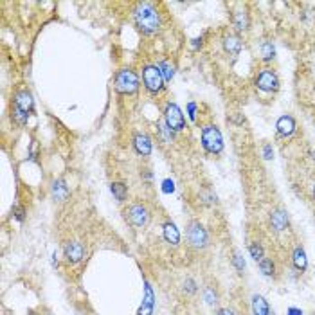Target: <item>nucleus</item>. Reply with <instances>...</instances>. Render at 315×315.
<instances>
[{"label":"nucleus","instance_id":"obj_1","mask_svg":"<svg viewBox=\"0 0 315 315\" xmlns=\"http://www.w3.org/2000/svg\"><path fill=\"white\" fill-rule=\"evenodd\" d=\"M133 22L143 35H155L160 29V15L152 2H139L133 7Z\"/></svg>","mask_w":315,"mask_h":315},{"label":"nucleus","instance_id":"obj_2","mask_svg":"<svg viewBox=\"0 0 315 315\" xmlns=\"http://www.w3.org/2000/svg\"><path fill=\"white\" fill-rule=\"evenodd\" d=\"M202 146L211 155H220L224 152V137L216 124H205L202 128Z\"/></svg>","mask_w":315,"mask_h":315},{"label":"nucleus","instance_id":"obj_3","mask_svg":"<svg viewBox=\"0 0 315 315\" xmlns=\"http://www.w3.org/2000/svg\"><path fill=\"white\" fill-rule=\"evenodd\" d=\"M124 216H126V222L135 229H144L150 225L152 222V213L150 209L144 205V203H132L124 209Z\"/></svg>","mask_w":315,"mask_h":315},{"label":"nucleus","instance_id":"obj_4","mask_svg":"<svg viewBox=\"0 0 315 315\" xmlns=\"http://www.w3.org/2000/svg\"><path fill=\"white\" fill-rule=\"evenodd\" d=\"M186 238H188V243L191 245L193 249L202 250L209 245V234L198 220H191V222L186 225Z\"/></svg>","mask_w":315,"mask_h":315},{"label":"nucleus","instance_id":"obj_5","mask_svg":"<svg viewBox=\"0 0 315 315\" xmlns=\"http://www.w3.org/2000/svg\"><path fill=\"white\" fill-rule=\"evenodd\" d=\"M114 85L119 94H135L139 90V78L132 69H121L114 78Z\"/></svg>","mask_w":315,"mask_h":315},{"label":"nucleus","instance_id":"obj_6","mask_svg":"<svg viewBox=\"0 0 315 315\" xmlns=\"http://www.w3.org/2000/svg\"><path fill=\"white\" fill-rule=\"evenodd\" d=\"M143 83L150 94H158L164 88V76L158 65H144L143 67Z\"/></svg>","mask_w":315,"mask_h":315},{"label":"nucleus","instance_id":"obj_7","mask_svg":"<svg viewBox=\"0 0 315 315\" xmlns=\"http://www.w3.org/2000/svg\"><path fill=\"white\" fill-rule=\"evenodd\" d=\"M256 86H258L261 92H267V94H276L279 90V78L272 69H263L256 76Z\"/></svg>","mask_w":315,"mask_h":315},{"label":"nucleus","instance_id":"obj_8","mask_svg":"<svg viewBox=\"0 0 315 315\" xmlns=\"http://www.w3.org/2000/svg\"><path fill=\"white\" fill-rule=\"evenodd\" d=\"M164 122L171 128L173 132H182L186 128V119H184L182 110L175 103H168L164 108Z\"/></svg>","mask_w":315,"mask_h":315},{"label":"nucleus","instance_id":"obj_9","mask_svg":"<svg viewBox=\"0 0 315 315\" xmlns=\"http://www.w3.org/2000/svg\"><path fill=\"white\" fill-rule=\"evenodd\" d=\"M63 254H65L67 263L76 265L85 259L86 252H85V247H83L79 241H69V243H65V247H63Z\"/></svg>","mask_w":315,"mask_h":315},{"label":"nucleus","instance_id":"obj_10","mask_svg":"<svg viewBox=\"0 0 315 315\" xmlns=\"http://www.w3.org/2000/svg\"><path fill=\"white\" fill-rule=\"evenodd\" d=\"M133 148H135V152L141 155V157H150L152 155V139H150V135L144 132H135L133 133Z\"/></svg>","mask_w":315,"mask_h":315},{"label":"nucleus","instance_id":"obj_11","mask_svg":"<svg viewBox=\"0 0 315 315\" xmlns=\"http://www.w3.org/2000/svg\"><path fill=\"white\" fill-rule=\"evenodd\" d=\"M269 222H270V227H272L276 233H283V231L288 229V225H290L288 214H286V211H283V209L270 211Z\"/></svg>","mask_w":315,"mask_h":315},{"label":"nucleus","instance_id":"obj_12","mask_svg":"<svg viewBox=\"0 0 315 315\" xmlns=\"http://www.w3.org/2000/svg\"><path fill=\"white\" fill-rule=\"evenodd\" d=\"M15 107H18L20 110H24L26 114H31L35 110V99H33V94L29 90H18L15 94Z\"/></svg>","mask_w":315,"mask_h":315},{"label":"nucleus","instance_id":"obj_13","mask_svg":"<svg viewBox=\"0 0 315 315\" xmlns=\"http://www.w3.org/2000/svg\"><path fill=\"white\" fill-rule=\"evenodd\" d=\"M276 128H277V133H279V135H283V137H292L295 133L297 124H295V119L292 116H281L279 119H277V122H276Z\"/></svg>","mask_w":315,"mask_h":315},{"label":"nucleus","instance_id":"obj_14","mask_svg":"<svg viewBox=\"0 0 315 315\" xmlns=\"http://www.w3.org/2000/svg\"><path fill=\"white\" fill-rule=\"evenodd\" d=\"M241 38L238 35H225L224 36V51L229 54V56H238L241 52Z\"/></svg>","mask_w":315,"mask_h":315},{"label":"nucleus","instance_id":"obj_15","mask_svg":"<svg viewBox=\"0 0 315 315\" xmlns=\"http://www.w3.org/2000/svg\"><path fill=\"white\" fill-rule=\"evenodd\" d=\"M69 195H71V189H69V186H67V182L63 178H58V180L52 182V197H54V200L65 202L69 198Z\"/></svg>","mask_w":315,"mask_h":315},{"label":"nucleus","instance_id":"obj_16","mask_svg":"<svg viewBox=\"0 0 315 315\" xmlns=\"http://www.w3.org/2000/svg\"><path fill=\"white\" fill-rule=\"evenodd\" d=\"M233 26L236 27V31H239V33H245V31H249V27H250L249 13H247L245 9L236 11V13L233 15Z\"/></svg>","mask_w":315,"mask_h":315},{"label":"nucleus","instance_id":"obj_17","mask_svg":"<svg viewBox=\"0 0 315 315\" xmlns=\"http://www.w3.org/2000/svg\"><path fill=\"white\" fill-rule=\"evenodd\" d=\"M162 234H164V239L171 245H178L180 243V233H178L177 225L173 224V222H166L162 225Z\"/></svg>","mask_w":315,"mask_h":315},{"label":"nucleus","instance_id":"obj_18","mask_svg":"<svg viewBox=\"0 0 315 315\" xmlns=\"http://www.w3.org/2000/svg\"><path fill=\"white\" fill-rule=\"evenodd\" d=\"M292 261H294V267L299 272H305L308 269V258H306V252L303 247H295L294 252H292Z\"/></svg>","mask_w":315,"mask_h":315},{"label":"nucleus","instance_id":"obj_19","mask_svg":"<svg viewBox=\"0 0 315 315\" xmlns=\"http://www.w3.org/2000/svg\"><path fill=\"white\" fill-rule=\"evenodd\" d=\"M252 314L254 315H270V306L263 295L252 297Z\"/></svg>","mask_w":315,"mask_h":315},{"label":"nucleus","instance_id":"obj_20","mask_svg":"<svg viewBox=\"0 0 315 315\" xmlns=\"http://www.w3.org/2000/svg\"><path fill=\"white\" fill-rule=\"evenodd\" d=\"M153 312V292H152V286L146 283V297L143 301V306L139 308L137 315H152Z\"/></svg>","mask_w":315,"mask_h":315},{"label":"nucleus","instance_id":"obj_21","mask_svg":"<svg viewBox=\"0 0 315 315\" xmlns=\"http://www.w3.org/2000/svg\"><path fill=\"white\" fill-rule=\"evenodd\" d=\"M110 191H112L117 202H124L128 197V186L122 182H112L110 184Z\"/></svg>","mask_w":315,"mask_h":315},{"label":"nucleus","instance_id":"obj_22","mask_svg":"<svg viewBox=\"0 0 315 315\" xmlns=\"http://www.w3.org/2000/svg\"><path fill=\"white\" fill-rule=\"evenodd\" d=\"M259 52H261L263 61H272L276 58V49L272 45V41H263L261 47H259Z\"/></svg>","mask_w":315,"mask_h":315},{"label":"nucleus","instance_id":"obj_23","mask_svg":"<svg viewBox=\"0 0 315 315\" xmlns=\"http://www.w3.org/2000/svg\"><path fill=\"white\" fill-rule=\"evenodd\" d=\"M158 69H160V72H162V76H164V81L169 83L173 79V74H175V67H173L171 61L168 60H164L158 63Z\"/></svg>","mask_w":315,"mask_h":315},{"label":"nucleus","instance_id":"obj_24","mask_svg":"<svg viewBox=\"0 0 315 315\" xmlns=\"http://www.w3.org/2000/svg\"><path fill=\"white\" fill-rule=\"evenodd\" d=\"M259 270L263 272V276H274V270H276V267H274V261L270 258H263L261 261H259Z\"/></svg>","mask_w":315,"mask_h":315},{"label":"nucleus","instance_id":"obj_25","mask_svg":"<svg viewBox=\"0 0 315 315\" xmlns=\"http://www.w3.org/2000/svg\"><path fill=\"white\" fill-rule=\"evenodd\" d=\"M249 252H250V258L254 259V261H261V259L265 258V252H263V247L258 243V241H252V243L249 245Z\"/></svg>","mask_w":315,"mask_h":315},{"label":"nucleus","instance_id":"obj_26","mask_svg":"<svg viewBox=\"0 0 315 315\" xmlns=\"http://www.w3.org/2000/svg\"><path fill=\"white\" fill-rule=\"evenodd\" d=\"M203 299H205V303H207L209 306H214L218 303V294H216V290H214L213 286H205V290H203Z\"/></svg>","mask_w":315,"mask_h":315},{"label":"nucleus","instance_id":"obj_27","mask_svg":"<svg viewBox=\"0 0 315 315\" xmlns=\"http://www.w3.org/2000/svg\"><path fill=\"white\" fill-rule=\"evenodd\" d=\"M13 119H15L16 124H20V126H24V124H27L29 114H26L24 110H20L18 107H15V108H13Z\"/></svg>","mask_w":315,"mask_h":315},{"label":"nucleus","instance_id":"obj_28","mask_svg":"<svg viewBox=\"0 0 315 315\" xmlns=\"http://www.w3.org/2000/svg\"><path fill=\"white\" fill-rule=\"evenodd\" d=\"M200 198L205 205H214V203H218V198H216V195L213 191H209V189H203L202 193H200Z\"/></svg>","mask_w":315,"mask_h":315},{"label":"nucleus","instance_id":"obj_29","mask_svg":"<svg viewBox=\"0 0 315 315\" xmlns=\"http://www.w3.org/2000/svg\"><path fill=\"white\" fill-rule=\"evenodd\" d=\"M233 265H234V269L238 270V274H243V270H245V259H243V256L239 254V252H234Z\"/></svg>","mask_w":315,"mask_h":315},{"label":"nucleus","instance_id":"obj_30","mask_svg":"<svg viewBox=\"0 0 315 315\" xmlns=\"http://www.w3.org/2000/svg\"><path fill=\"white\" fill-rule=\"evenodd\" d=\"M184 290H186V294L193 295V294H197V292H198V286H197V283H195L191 277H188V279L184 281Z\"/></svg>","mask_w":315,"mask_h":315},{"label":"nucleus","instance_id":"obj_31","mask_svg":"<svg viewBox=\"0 0 315 315\" xmlns=\"http://www.w3.org/2000/svg\"><path fill=\"white\" fill-rule=\"evenodd\" d=\"M263 158L265 160H272L274 158V148H272V144H265L263 146Z\"/></svg>","mask_w":315,"mask_h":315},{"label":"nucleus","instance_id":"obj_32","mask_svg":"<svg viewBox=\"0 0 315 315\" xmlns=\"http://www.w3.org/2000/svg\"><path fill=\"white\" fill-rule=\"evenodd\" d=\"M162 191L164 193H173L175 191V184H173V180H169V178H166L162 182Z\"/></svg>","mask_w":315,"mask_h":315},{"label":"nucleus","instance_id":"obj_33","mask_svg":"<svg viewBox=\"0 0 315 315\" xmlns=\"http://www.w3.org/2000/svg\"><path fill=\"white\" fill-rule=\"evenodd\" d=\"M13 214H15V218L18 220V222H24V214H26V211H24V207L15 205V207H13Z\"/></svg>","mask_w":315,"mask_h":315},{"label":"nucleus","instance_id":"obj_34","mask_svg":"<svg viewBox=\"0 0 315 315\" xmlns=\"http://www.w3.org/2000/svg\"><path fill=\"white\" fill-rule=\"evenodd\" d=\"M188 108H189V117H191V121H195V119H197V105H195V103H189Z\"/></svg>","mask_w":315,"mask_h":315},{"label":"nucleus","instance_id":"obj_35","mask_svg":"<svg viewBox=\"0 0 315 315\" xmlns=\"http://www.w3.org/2000/svg\"><path fill=\"white\" fill-rule=\"evenodd\" d=\"M216 315H236V314H234V310H231V308H220V310L216 312Z\"/></svg>","mask_w":315,"mask_h":315},{"label":"nucleus","instance_id":"obj_36","mask_svg":"<svg viewBox=\"0 0 315 315\" xmlns=\"http://www.w3.org/2000/svg\"><path fill=\"white\" fill-rule=\"evenodd\" d=\"M288 315H303V312L299 310V308H288V312H286Z\"/></svg>","mask_w":315,"mask_h":315},{"label":"nucleus","instance_id":"obj_37","mask_svg":"<svg viewBox=\"0 0 315 315\" xmlns=\"http://www.w3.org/2000/svg\"><path fill=\"white\" fill-rule=\"evenodd\" d=\"M314 198H315V184H314Z\"/></svg>","mask_w":315,"mask_h":315},{"label":"nucleus","instance_id":"obj_38","mask_svg":"<svg viewBox=\"0 0 315 315\" xmlns=\"http://www.w3.org/2000/svg\"><path fill=\"white\" fill-rule=\"evenodd\" d=\"M45 315H52V314H45Z\"/></svg>","mask_w":315,"mask_h":315},{"label":"nucleus","instance_id":"obj_39","mask_svg":"<svg viewBox=\"0 0 315 315\" xmlns=\"http://www.w3.org/2000/svg\"><path fill=\"white\" fill-rule=\"evenodd\" d=\"M314 315H315V314H314Z\"/></svg>","mask_w":315,"mask_h":315}]
</instances>
